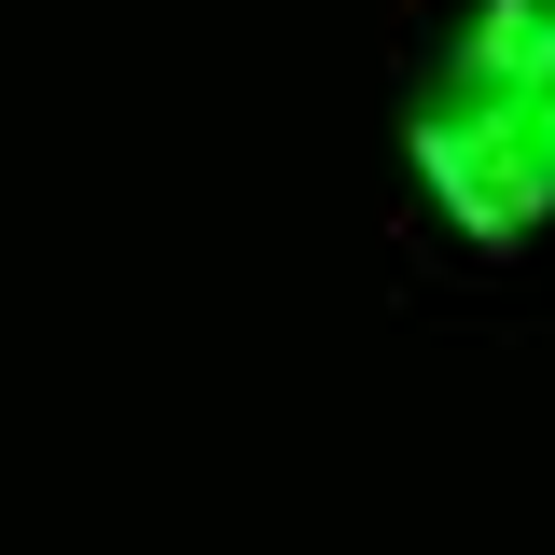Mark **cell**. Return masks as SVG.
Here are the masks:
<instances>
[{"mask_svg":"<svg viewBox=\"0 0 555 555\" xmlns=\"http://www.w3.org/2000/svg\"><path fill=\"white\" fill-rule=\"evenodd\" d=\"M416 195L444 208V236L528 250L555 222V0H473L444 28V56L416 69Z\"/></svg>","mask_w":555,"mask_h":555,"instance_id":"6da1fadb","label":"cell"}]
</instances>
